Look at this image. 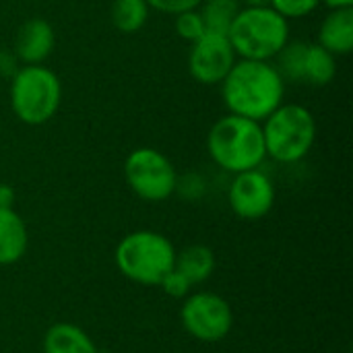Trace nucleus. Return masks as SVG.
<instances>
[{"mask_svg":"<svg viewBox=\"0 0 353 353\" xmlns=\"http://www.w3.org/2000/svg\"><path fill=\"white\" fill-rule=\"evenodd\" d=\"M219 85L228 112L256 122H263L285 97L283 77L265 60L238 58Z\"/></svg>","mask_w":353,"mask_h":353,"instance_id":"f257e3e1","label":"nucleus"},{"mask_svg":"<svg viewBox=\"0 0 353 353\" xmlns=\"http://www.w3.org/2000/svg\"><path fill=\"white\" fill-rule=\"evenodd\" d=\"M207 151L223 172L256 170L267 157L261 122L236 114L221 116L207 134Z\"/></svg>","mask_w":353,"mask_h":353,"instance_id":"f03ea898","label":"nucleus"},{"mask_svg":"<svg viewBox=\"0 0 353 353\" xmlns=\"http://www.w3.org/2000/svg\"><path fill=\"white\" fill-rule=\"evenodd\" d=\"M228 39L238 58L271 62L290 41V21L267 6H244L238 10Z\"/></svg>","mask_w":353,"mask_h":353,"instance_id":"7ed1b4c3","label":"nucleus"},{"mask_svg":"<svg viewBox=\"0 0 353 353\" xmlns=\"http://www.w3.org/2000/svg\"><path fill=\"white\" fill-rule=\"evenodd\" d=\"M118 271L139 285H159L174 269L176 248L170 238L153 230H137L126 234L114 252Z\"/></svg>","mask_w":353,"mask_h":353,"instance_id":"20e7f679","label":"nucleus"},{"mask_svg":"<svg viewBox=\"0 0 353 353\" xmlns=\"http://www.w3.org/2000/svg\"><path fill=\"white\" fill-rule=\"evenodd\" d=\"M62 101V83L43 64H23L10 77V108L27 126L50 122Z\"/></svg>","mask_w":353,"mask_h":353,"instance_id":"39448f33","label":"nucleus"},{"mask_svg":"<svg viewBox=\"0 0 353 353\" xmlns=\"http://www.w3.org/2000/svg\"><path fill=\"white\" fill-rule=\"evenodd\" d=\"M265 151L277 163H296L304 159L316 141V120L300 103H281L261 124Z\"/></svg>","mask_w":353,"mask_h":353,"instance_id":"423d86ee","label":"nucleus"},{"mask_svg":"<svg viewBox=\"0 0 353 353\" xmlns=\"http://www.w3.org/2000/svg\"><path fill=\"white\" fill-rule=\"evenodd\" d=\"M124 178L130 190L149 203L168 201L178 186L174 163L153 147H139L124 161Z\"/></svg>","mask_w":353,"mask_h":353,"instance_id":"0eeeda50","label":"nucleus"},{"mask_svg":"<svg viewBox=\"0 0 353 353\" xmlns=\"http://www.w3.org/2000/svg\"><path fill=\"white\" fill-rule=\"evenodd\" d=\"M184 331L201 343L223 341L234 327V310L225 298L213 292L188 294L180 308Z\"/></svg>","mask_w":353,"mask_h":353,"instance_id":"6e6552de","label":"nucleus"},{"mask_svg":"<svg viewBox=\"0 0 353 353\" xmlns=\"http://www.w3.org/2000/svg\"><path fill=\"white\" fill-rule=\"evenodd\" d=\"M238 56L223 33L205 31L196 41L190 43L188 72L203 85H219L236 64Z\"/></svg>","mask_w":353,"mask_h":353,"instance_id":"1a4fd4ad","label":"nucleus"},{"mask_svg":"<svg viewBox=\"0 0 353 353\" xmlns=\"http://www.w3.org/2000/svg\"><path fill=\"white\" fill-rule=\"evenodd\" d=\"M228 203L234 215L240 219H263L275 205V184L259 168L234 174V180L228 188Z\"/></svg>","mask_w":353,"mask_h":353,"instance_id":"9d476101","label":"nucleus"},{"mask_svg":"<svg viewBox=\"0 0 353 353\" xmlns=\"http://www.w3.org/2000/svg\"><path fill=\"white\" fill-rule=\"evenodd\" d=\"M56 46L54 27L39 17L25 21L14 37V56L23 64H41Z\"/></svg>","mask_w":353,"mask_h":353,"instance_id":"9b49d317","label":"nucleus"},{"mask_svg":"<svg viewBox=\"0 0 353 353\" xmlns=\"http://www.w3.org/2000/svg\"><path fill=\"white\" fill-rule=\"evenodd\" d=\"M333 56H347L353 50V8H331L319 27V41Z\"/></svg>","mask_w":353,"mask_h":353,"instance_id":"f8f14e48","label":"nucleus"},{"mask_svg":"<svg viewBox=\"0 0 353 353\" xmlns=\"http://www.w3.org/2000/svg\"><path fill=\"white\" fill-rule=\"evenodd\" d=\"M29 246V232L14 209H0V265L19 263Z\"/></svg>","mask_w":353,"mask_h":353,"instance_id":"ddd939ff","label":"nucleus"},{"mask_svg":"<svg viewBox=\"0 0 353 353\" xmlns=\"http://www.w3.org/2000/svg\"><path fill=\"white\" fill-rule=\"evenodd\" d=\"M43 353H99L93 339L72 323H56L43 335Z\"/></svg>","mask_w":353,"mask_h":353,"instance_id":"4468645a","label":"nucleus"},{"mask_svg":"<svg viewBox=\"0 0 353 353\" xmlns=\"http://www.w3.org/2000/svg\"><path fill=\"white\" fill-rule=\"evenodd\" d=\"M174 269H178L190 281V285H199V283L207 281L213 275V271H215V254L205 244L186 246L184 250L176 252Z\"/></svg>","mask_w":353,"mask_h":353,"instance_id":"2eb2a0df","label":"nucleus"},{"mask_svg":"<svg viewBox=\"0 0 353 353\" xmlns=\"http://www.w3.org/2000/svg\"><path fill=\"white\" fill-rule=\"evenodd\" d=\"M335 74H337V56H333L321 43H308L304 56L302 81L314 87H325L335 79Z\"/></svg>","mask_w":353,"mask_h":353,"instance_id":"dca6fc26","label":"nucleus"},{"mask_svg":"<svg viewBox=\"0 0 353 353\" xmlns=\"http://www.w3.org/2000/svg\"><path fill=\"white\" fill-rule=\"evenodd\" d=\"M147 0H114L112 2V23L122 33H137L145 27L149 19Z\"/></svg>","mask_w":353,"mask_h":353,"instance_id":"f3484780","label":"nucleus"},{"mask_svg":"<svg viewBox=\"0 0 353 353\" xmlns=\"http://www.w3.org/2000/svg\"><path fill=\"white\" fill-rule=\"evenodd\" d=\"M238 10H240L238 0H203L199 4V12L203 17L205 29L223 35H228Z\"/></svg>","mask_w":353,"mask_h":353,"instance_id":"a211bd4d","label":"nucleus"},{"mask_svg":"<svg viewBox=\"0 0 353 353\" xmlns=\"http://www.w3.org/2000/svg\"><path fill=\"white\" fill-rule=\"evenodd\" d=\"M306 41H288L283 50L275 56V68L283 77V81H302L304 70V56H306Z\"/></svg>","mask_w":353,"mask_h":353,"instance_id":"6ab92c4d","label":"nucleus"},{"mask_svg":"<svg viewBox=\"0 0 353 353\" xmlns=\"http://www.w3.org/2000/svg\"><path fill=\"white\" fill-rule=\"evenodd\" d=\"M176 21H174V27H176V33L184 39V41H196L207 29H205V23H203V17L199 12V8H190V10H184V12H178L174 14Z\"/></svg>","mask_w":353,"mask_h":353,"instance_id":"aec40b11","label":"nucleus"},{"mask_svg":"<svg viewBox=\"0 0 353 353\" xmlns=\"http://www.w3.org/2000/svg\"><path fill=\"white\" fill-rule=\"evenodd\" d=\"M321 0H269V6L277 10L283 19H302L319 8Z\"/></svg>","mask_w":353,"mask_h":353,"instance_id":"412c9836","label":"nucleus"},{"mask_svg":"<svg viewBox=\"0 0 353 353\" xmlns=\"http://www.w3.org/2000/svg\"><path fill=\"white\" fill-rule=\"evenodd\" d=\"M159 288L165 292V296H172V298H186L192 290L190 281L178 271V269H172L161 281H159Z\"/></svg>","mask_w":353,"mask_h":353,"instance_id":"4be33fe9","label":"nucleus"},{"mask_svg":"<svg viewBox=\"0 0 353 353\" xmlns=\"http://www.w3.org/2000/svg\"><path fill=\"white\" fill-rule=\"evenodd\" d=\"M203 0H147L149 8H155L159 12H165V14H178V12H184V10H190V8H199Z\"/></svg>","mask_w":353,"mask_h":353,"instance_id":"5701e85b","label":"nucleus"},{"mask_svg":"<svg viewBox=\"0 0 353 353\" xmlns=\"http://www.w3.org/2000/svg\"><path fill=\"white\" fill-rule=\"evenodd\" d=\"M19 70V60L14 56V52H0V74L2 77H12Z\"/></svg>","mask_w":353,"mask_h":353,"instance_id":"b1692460","label":"nucleus"},{"mask_svg":"<svg viewBox=\"0 0 353 353\" xmlns=\"http://www.w3.org/2000/svg\"><path fill=\"white\" fill-rule=\"evenodd\" d=\"M14 199V188L8 184H0V209H12Z\"/></svg>","mask_w":353,"mask_h":353,"instance_id":"393cba45","label":"nucleus"},{"mask_svg":"<svg viewBox=\"0 0 353 353\" xmlns=\"http://www.w3.org/2000/svg\"><path fill=\"white\" fill-rule=\"evenodd\" d=\"M329 8H353V0H321Z\"/></svg>","mask_w":353,"mask_h":353,"instance_id":"a878e982","label":"nucleus"},{"mask_svg":"<svg viewBox=\"0 0 353 353\" xmlns=\"http://www.w3.org/2000/svg\"><path fill=\"white\" fill-rule=\"evenodd\" d=\"M238 2H244L246 6H267L269 0H238Z\"/></svg>","mask_w":353,"mask_h":353,"instance_id":"bb28decb","label":"nucleus"}]
</instances>
